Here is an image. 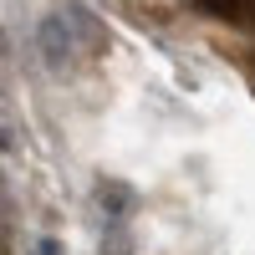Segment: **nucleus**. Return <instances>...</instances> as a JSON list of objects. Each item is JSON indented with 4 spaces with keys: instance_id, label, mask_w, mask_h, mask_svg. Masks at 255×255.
I'll use <instances>...</instances> for the list:
<instances>
[{
    "instance_id": "1",
    "label": "nucleus",
    "mask_w": 255,
    "mask_h": 255,
    "mask_svg": "<svg viewBox=\"0 0 255 255\" xmlns=\"http://www.w3.org/2000/svg\"><path fill=\"white\" fill-rule=\"evenodd\" d=\"M41 51H46V67H67V56H72V36L67 31H61V15H46V20H41Z\"/></svg>"
},
{
    "instance_id": "2",
    "label": "nucleus",
    "mask_w": 255,
    "mask_h": 255,
    "mask_svg": "<svg viewBox=\"0 0 255 255\" xmlns=\"http://www.w3.org/2000/svg\"><path fill=\"white\" fill-rule=\"evenodd\" d=\"M31 255H61V240H51V235H41V240H36V250H31Z\"/></svg>"
}]
</instances>
